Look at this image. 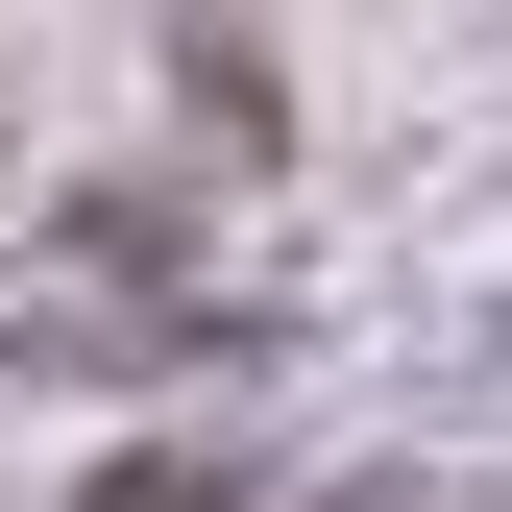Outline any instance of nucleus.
I'll return each instance as SVG.
<instances>
[{"mask_svg":"<svg viewBox=\"0 0 512 512\" xmlns=\"http://www.w3.org/2000/svg\"><path fill=\"white\" fill-rule=\"evenodd\" d=\"M342 512H415V488H342Z\"/></svg>","mask_w":512,"mask_h":512,"instance_id":"obj_1","label":"nucleus"}]
</instances>
